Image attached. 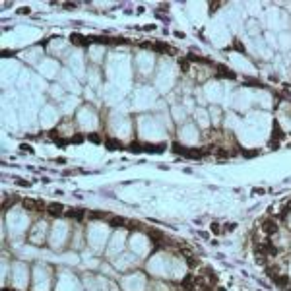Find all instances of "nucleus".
Masks as SVG:
<instances>
[{
	"instance_id": "1",
	"label": "nucleus",
	"mask_w": 291,
	"mask_h": 291,
	"mask_svg": "<svg viewBox=\"0 0 291 291\" xmlns=\"http://www.w3.org/2000/svg\"><path fill=\"white\" fill-rule=\"evenodd\" d=\"M148 270L156 277H173V279H183L187 274V262L181 258H171L165 252L156 254L148 262Z\"/></svg>"
},
{
	"instance_id": "2",
	"label": "nucleus",
	"mask_w": 291,
	"mask_h": 291,
	"mask_svg": "<svg viewBox=\"0 0 291 291\" xmlns=\"http://www.w3.org/2000/svg\"><path fill=\"white\" fill-rule=\"evenodd\" d=\"M78 122H80V126L84 128V130H95L97 128V115H95V111L93 109H89V107H84V109H80V113H78Z\"/></svg>"
},
{
	"instance_id": "3",
	"label": "nucleus",
	"mask_w": 291,
	"mask_h": 291,
	"mask_svg": "<svg viewBox=\"0 0 291 291\" xmlns=\"http://www.w3.org/2000/svg\"><path fill=\"white\" fill-rule=\"evenodd\" d=\"M150 241H148V237H144L142 233H136V235H132L130 239V250L132 254H136V256H142L145 254L148 250H150Z\"/></svg>"
},
{
	"instance_id": "4",
	"label": "nucleus",
	"mask_w": 291,
	"mask_h": 291,
	"mask_svg": "<svg viewBox=\"0 0 291 291\" xmlns=\"http://www.w3.org/2000/svg\"><path fill=\"white\" fill-rule=\"evenodd\" d=\"M122 285L126 291H144L145 289V277L144 274H130L122 279Z\"/></svg>"
},
{
	"instance_id": "5",
	"label": "nucleus",
	"mask_w": 291,
	"mask_h": 291,
	"mask_svg": "<svg viewBox=\"0 0 291 291\" xmlns=\"http://www.w3.org/2000/svg\"><path fill=\"white\" fill-rule=\"evenodd\" d=\"M124 241H126V233L124 231L115 233V237H113V241H111V247L107 248V256H116V254H120L122 248H124Z\"/></svg>"
},
{
	"instance_id": "6",
	"label": "nucleus",
	"mask_w": 291,
	"mask_h": 291,
	"mask_svg": "<svg viewBox=\"0 0 291 291\" xmlns=\"http://www.w3.org/2000/svg\"><path fill=\"white\" fill-rule=\"evenodd\" d=\"M179 136H181V142H185V144H196L198 142V128L194 124H183Z\"/></svg>"
},
{
	"instance_id": "7",
	"label": "nucleus",
	"mask_w": 291,
	"mask_h": 291,
	"mask_svg": "<svg viewBox=\"0 0 291 291\" xmlns=\"http://www.w3.org/2000/svg\"><path fill=\"white\" fill-rule=\"evenodd\" d=\"M116 270H128L132 266H136L138 260H136V254H118V258L113 260Z\"/></svg>"
},
{
	"instance_id": "8",
	"label": "nucleus",
	"mask_w": 291,
	"mask_h": 291,
	"mask_svg": "<svg viewBox=\"0 0 291 291\" xmlns=\"http://www.w3.org/2000/svg\"><path fill=\"white\" fill-rule=\"evenodd\" d=\"M204 91H206V97H208L210 101H219V99H221V91H219L218 82H210Z\"/></svg>"
},
{
	"instance_id": "9",
	"label": "nucleus",
	"mask_w": 291,
	"mask_h": 291,
	"mask_svg": "<svg viewBox=\"0 0 291 291\" xmlns=\"http://www.w3.org/2000/svg\"><path fill=\"white\" fill-rule=\"evenodd\" d=\"M194 118H196V124L200 126V128H208L210 126V113L206 111V109H196L194 111Z\"/></svg>"
},
{
	"instance_id": "10",
	"label": "nucleus",
	"mask_w": 291,
	"mask_h": 291,
	"mask_svg": "<svg viewBox=\"0 0 291 291\" xmlns=\"http://www.w3.org/2000/svg\"><path fill=\"white\" fill-rule=\"evenodd\" d=\"M87 55H89V60H91V62L99 64V62L103 60L101 57L105 55V49H103V47H97V45H93V47H89V53H87Z\"/></svg>"
},
{
	"instance_id": "11",
	"label": "nucleus",
	"mask_w": 291,
	"mask_h": 291,
	"mask_svg": "<svg viewBox=\"0 0 291 291\" xmlns=\"http://www.w3.org/2000/svg\"><path fill=\"white\" fill-rule=\"evenodd\" d=\"M173 116H175V120H177V122H185V118H187V113H185V111H183L179 105H175V107H173Z\"/></svg>"
},
{
	"instance_id": "12",
	"label": "nucleus",
	"mask_w": 291,
	"mask_h": 291,
	"mask_svg": "<svg viewBox=\"0 0 291 291\" xmlns=\"http://www.w3.org/2000/svg\"><path fill=\"white\" fill-rule=\"evenodd\" d=\"M210 116H212V122H214V124H219V118H221L219 107H212V111H210Z\"/></svg>"
},
{
	"instance_id": "13",
	"label": "nucleus",
	"mask_w": 291,
	"mask_h": 291,
	"mask_svg": "<svg viewBox=\"0 0 291 291\" xmlns=\"http://www.w3.org/2000/svg\"><path fill=\"white\" fill-rule=\"evenodd\" d=\"M287 227H289V231H291V216H289V219H287Z\"/></svg>"
},
{
	"instance_id": "14",
	"label": "nucleus",
	"mask_w": 291,
	"mask_h": 291,
	"mask_svg": "<svg viewBox=\"0 0 291 291\" xmlns=\"http://www.w3.org/2000/svg\"><path fill=\"white\" fill-rule=\"evenodd\" d=\"M289 277H291V260H289Z\"/></svg>"
}]
</instances>
